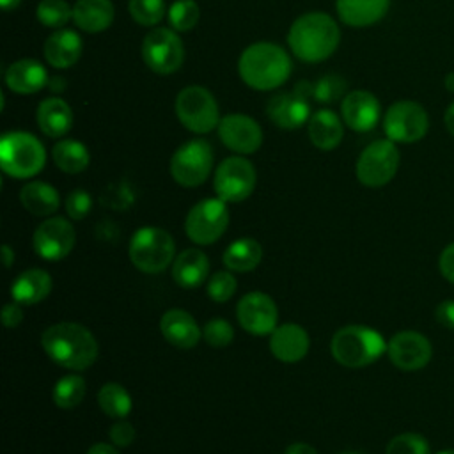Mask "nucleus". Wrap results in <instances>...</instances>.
<instances>
[{
	"instance_id": "nucleus-35",
	"label": "nucleus",
	"mask_w": 454,
	"mask_h": 454,
	"mask_svg": "<svg viewBox=\"0 0 454 454\" xmlns=\"http://www.w3.org/2000/svg\"><path fill=\"white\" fill-rule=\"evenodd\" d=\"M35 16L44 27L60 28L73 18V9L66 0H41Z\"/></svg>"
},
{
	"instance_id": "nucleus-44",
	"label": "nucleus",
	"mask_w": 454,
	"mask_h": 454,
	"mask_svg": "<svg viewBox=\"0 0 454 454\" xmlns=\"http://www.w3.org/2000/svg\"><path fill=\"white\" fill-rule=\"evenodd\" d=\"M438 266H440V273L454 284V241L449 243L442 254H440V259H438Z\"/></svg>"
},
{
	"instance_id": "nucleus-20",
	"label": "nucleus",
	"mask_w": 454,
	"mask_h": 454,
	"mask_svg": "<svg viewBox=\"0 0 454 454\" xmlns=\"http://www.w3.org/2000/svg\"><path fill=\"white\" fill-rule=\"evenodd\" d=\"M309 348V333L296 323H284L270 333V351L278 362L296 364L307 356Z\"/></svg>"
},
{
	"instance_id": "nucleus-11",
	"label": "nucleus",
	"mask_w": 454,
	"mask_h": 454,
	"mask_svg": "<svg viewBox=\"0 0 454 454\" xmlns=\"http://www.w3.org/2000/svg\"><path fill=\"white\" fill-rule=\"evenodd\" d=\"M255 181L254 165L243 156H231L216 167L213 186L216 197L223 202H241L252 195Z\"/></svg>"
},
{
	"instance_id": "nucleus-48",
	"label": "nucleus",
	"mask_w": 454,
	"mask_h": 454,
	"mask_svg": "<svg viewBox=\"0 0 454 454\" xmlns=\"http://www.w3.org/2000/svg\"><path fill=\"white\" fill-rule=\"evenodd\" d=\"M85 454H119L117 447H114V443H94L89 447V450Z\"/></svg>"
},
{
	"instance_id": "nucleus-27",
	"label": "nucleus",
	"mask_w": 454,
	"mask_h": 454,
	"mask_svg": "<svg viewBox=\"0 0 454 454\" xmlns=\"http://www.w3.org/2000/svg\"><path fill=\"white\" fill-rule=\"evenodd\" d=\"M37 126L39 129L50 137L59 138L66 135L73 126V110L60 98H46L37 106Z\"/></svg>"
},
{
	"instance_id": "nucleus-9",
	"label": "nucleus",
	"mask_w": 454,
	"mask_h": 454,
	"mask_svg": "<svg viewBox=\"0 0 454 454\" xmlns=\"http://www.w3.org/2000/svg\"><path fill=\"white\" fill-rule=\"evenodd\" d=\"M222 199H204L192 206L184 220L186 236L197 245L218 241L229 227V209Z\"/></svg>"
},
{
	"instance_id": "nucleus-34",
	"label": "nucleus",
	"mask_w": 454,
	"mask_h": 454,
	"mask_svg": "<svg viewBox=\"0 0 454 454\" xmlns=\"http://www.w3.org/2000/svg\"><path fill=\"white\" fill-rule=\"evenodd\" d=\"M85 392H87V383H85L83 376L66 374L53 385L51 399L57 408L71 410V408H76L83 401Z\"/></svg>"
},
{
	"instance_id": "nucleus-40",
	"label": "nucleus",
	"mask_w": 454,
	"mask_h": 454,
	"mask_svg": "<svg viewBox=\"0 0 454 454\" xmlns=\"http://www.w3.org/2000/svg\"><path fill=\"white\" fill-rule=\"evenodd\" d=\"M236 287H238V280L231 271H216L209 277L206 291L213 301L223 303L232 298V294L236 293Z\"/></svg>"
},
{
	"instance_id": "nucleus-30",
	"label": "nucleus",
	"mask_w": 454,
	"mask_h": 454,
	"mask_svg": "<svg viewBox=\"0 0 454 454\" xmlns=\"http://www.w3.org/2000/svg\"><path fill=\"white\" fill-rule=\"evenodd\" d=\"M23 207L35 216H50L60 206L59 192L44 181H30L20 192Z\"/></svg>"
},
{
	"instance_id": "nucleus-51",
	"label": "nucleus",
	"mask_w": 454,
	"mask_h": 454,
	"mask_svg": "<svg viewBox=\"0 0 454 454\" xmlns=\"http://www.w3.org/2000/svg\"><path fill=\"white\" fill-rule=\"evenodd\" d=\"M20 2L21 0H0V5H2L4 11H12V9H16L20 5Z\"/></svg>"
},
{
	"instance_id": "nucleus-43",
	"label": "nucleus",
	"mask_w": 454,
	"mask_h": 454,
	"mask_svg": "<svg viewBox=\"0 0 454 454\" xmlns=\"http://www.w3.org/2000/svg\"><path fill=\"white\" fill-rule=\"evenodd\" d=\"M135 427L131 422L124 420V419H119L115 420L110 429H108V436H110V442L115 445V447H128L133 443L135 440Z\"/></svg>"
},
{
	"instance_id": "nucleus-49",
	"label": "nucleus",
	"mask_w": 454,
	"mask_h": 454,
	"mask_svg": "<svg viewBox=\"0 0 454 454\" xmlns=\"http://www.w3.org/2000/svg\"><path fill=\"white\" fill-rule=\"evenodd\" d=\"M443 122H445V128L447 131L454 137V103L449 105V108L445 110V115H443Z\"/></svg>"
},
{
	"instance_id": "nucleus-45",
	"label": "nucleus",
	"mask_w": 454,
	"mask_h": 454,
	"mask_svg": "<svg viewBox=\"0 0 454 454\" xmlns=\"http://www.w3.org/2000/svg\"><path fill=\"white\" fill-rule=\"evenodd\" d=\"M21 321H23V309H21V303H18V301L5 303L4 309H2V323H4V326L14 328V326H18Z\"/></svg>"
},
{
	"instance_id": "nucleus-26",
	"label": "nucleus",
	"mask_w": 454,
	"mask_h": 454,
	"mask_svg": "<svg viewBox=\"0 0 454 454\" xmlns=\"http://www.w3.org/2000/svg\"><path fill=\"white\" fill-rule=\"evenodd\" d=\"M390 0H335L342 23L349 27H369L380 21L388 11Z\"/></svg>"
},
{
	"instance_id": "nucleus-10",
	"label": "nucleus",
	"mask_w": 454,
	"mask_h": 454,
	"mask_svg": "<svg viewBox=\"0 0 454 454\" xmlns=\"http://www.w3.org/2000/svg\"><path fill=\"white\" fill-rule=\"evenodd\" d=\"M399 168V151L388 138L374 140L358 156L356 177L367 188H380L392 181Z\"/></svg>"
},
{
	"instance_id": "nucleus-52",
	"label": "nucleus",
	"mask_w": 454,
	"mask_h": 454,
	"mask_svg": "<svg viewBox=\"0 0 454 454\" xmlns=\"http://www.w3.org/2000/svg\"><path fill=\"white\" fill-rule=\"evenodd\" d=\"M445 89L454 92V71H450L447 76H445Z\"/></svg>"
},
{
	"instance_id": "nucleus-33",
	"label": "nucleus",
	"mask_w": 454,
	"mask_h": 454,
	"mask_svg": "<svg viewBox=\"0 0 454 454\" xmlns=\"http://www.w3.org/2000/svg\"><path fill=\"white\" fill-rule=\"evenodd\" d=\"M98 404L106 417L115 420L126 419L133 408L129 392L121 383H114V381H108L99 388Z\"/></svg>"
},
{
	"instance_id": "nucleus-31",
	"label": "nucleus",
	"mask_w": 454,
	"mask_h": 454,
	"mask_svg": "<svg viewBox=\"0 0 454 454\" xmlns=\"http://www.w3.org/2000/svg\"><path fill=\"white\" fill-rule=\"evenodd\" d=\"M262 259V247L254 238H239L232 241L223 252V264L231 271H252Z\"/></svg>"
},
{
	"instance_id": "nucleus-24",
	"label": "nucleus",
	"mask_w": 454,
	"mask_h": 454,
	"mask_svg": "<svg viewBox=\"0 0 454 454\" xmlns=\"http://www.w3.org/2000/svg\"><path fill=\"white\" fill-rule=\"evenodd\" d=\"M43 53L50 66L57 69L71 67L82 55V39L74 30L59 28L46 39Z\"/></svg>"
},
{
	"instance_id": "nucleus-38",
	"label": "nucleus",
	"mask_w": 454,
	"mask_h": 454,
	"mask_svg": "<svg viewBox=\"0 0 454 454\" xmlns=\"http://www.w3.org/2000/svg\"><path fill=\"white\" fill-rule=\"evenodd\" d=\"M385 454H431V449L422 434L401 433L388 442Z\"/></svg>"
},
{
	"instance_id": "nucleus-50",
	"label": "nucleus",
	"mask_w": 454,
	"mask_h": 454,
	"mask_svg": "<svg viewBox=\"0 0 454 454\" xmlns=\"http://www.w3.org/2000/svg\"><path fill=\"white\" fill-rule=\"evenodd\" d=\"M2 257H4V264L5 268H11L12 261H14V252L9 245H2Z\"/></svg>"
},
{
	"instance_id": "nucleus-28",
	"label": "nucleus",
	"mask_w": 454,
	"mask_h": 454,
	"mask_svg": "<svg viewBox=\"0 0 454 454\" xmlns=\"http://www.w3.org/2000/svg\"><path fill=\"white\" fill-rule=\"evenodd\" d=\"M307 131L310 142L321 149V151H332L335 149L344 135V128L340 122V117L328 108L317 110L310 115L307 122Z\"/></svg>"
},
{
	"instance_id": "nucleus-15",
	"label": "nucleus",
	"mask_w": 454,
	"mask_h": 454,
	"mask_svg": "<svg viewBox=\"0 0 454 454\" xmlns=\"http://www.w3.org/2000/svg\"><path fill=\"white\" fill-rule=\"evenodd\" d=\"M76 241L74 227L64 216L43 220L32 236L35 254L44 261H60L71 254Z\"/></svg>"
},
{
	"instance_id": "nucleus-5",
	"label": "nucleus",
	"mask_w": 454,
	"mask_h": 454,
	"mask_svg": "<svg viewBox=\"0 0 454 454\" xmlns=\"http://www.w3.org/2000/svg\"><path fill=\"white\" fill-rule=\"evenodd\" d=\"M46 163L44 145L32 133L9 131L0 140V167L14 179L37 176Z\"/></svg>"
},
{
	"instance_id": "nucleus-17",
	"label": "nucleus",
	"mask_w": 454,
	"mask_h": 454,
	"mask_svg": "<svg viewBox=\"0 0 454 454\" xmlns=\"http://www.w3.org/2000/svg\"><path fill=\"white\" fill-rule=\"evenodd\" d=\"M390 362L403 371H417L429 364L433 348L426 335L415 330H403L390 337L387 342Z\"/></svg>"
},
{
	"instance_id": "nucleus-36",
	"label": "nucleus",
	"mask_w": 454,
	"mask_h": 454,
	"mask_svg": "<svg viewBox=\"0 0 454 454\" xmlns=\"http://www.w3.org/2000/svg\"><path fill=\"white\" fill-rule=\"evenodd\" d=\"M200 18V9L195 0H176L168 9L170 27L177 32L192 30Z\"/></svg>"
},
{
	"instance_id": "nucleus-47",
	"label": "nucleus",
	"mask_w": 454,
	"mask_h": 454,
	"mask_svg": "<svg viewBox=\"0 0 454 454\" xmlns=\"http://www.w3.org/2000/svg\"><path fill=\"white\" fill-rule=\"evenodd\" d=\"M284 454H319L312 445L309 443H303V442H296V443H291Z\"/></svg>"
},
{
	"instance_id": "nucleus-19",
	"label": "nucleus",
	"mask_w": 454,
	"mask_h": 454,
	"mask_svg": "<svg viewBox=\"0 0 454 454\" xmlns=\"http://www.w3.org/2000/svg\"><path fill=\"white\" fill-rule=\"evenodd\" d=\"M380 101L369 90H353L340 103V115L353 131H371L380 121Z\"/></svg>"
},
{
	"instance_id": "nucleus-13",
	"label": "nucleus",
	"mask_w": 454,
	"mask_h": 454,
	"mask_svg": "<svg viewBox=\"0 0 454 454\" xmlns=\"http://www.w3.org/2000/svg\"><path fill=\"white\" fill-rule=\"evenodd\" d=\"M429 128V119L422 105L403 99L390 105L383 117V129L388 140L413 144L420 140Z\"/></svg>"
},
{
	"instance_id": "nucleus-4",
	"label": "nucleus",
	"mask_w": 454,
	"mask_h": 454,
	"mask_svg": "<svg viewBox=\"0 0 454 454\" xmlns=\"http://www.w3.org/2000/svg\"><path fill=\"white\" fill-rule=\"evenodd\" d=\"M330 351L337 364L360 369L374 364L387 351V342L383 335L371 326L346 325L333 333Z\"/></svg>"
},
{
	"instance_id": "nucleus-29",
	"label": "nucleus",
	"mask_w": 454,
	"mask_h": 454,
	"mask_svg": "<svg viewBox=\"0 0 454 454\" xmlns=\"http://www.w3.org/2000/svg\"><path fill=\"white\" fill-rule=\"evenodd\" d=\"M115 16L110 0H76L73 5V20L78 28L89 34L106 30Z\"/></svg>"
},
{
	"instance_id": "nucleus-39",
	"label": "nucleus",
	"mask_w": 454,
	"mask_h": 454,
	"mask_svg": "<svg viewBox=\"0 0 454 454\" xmlns=\"http://www.w3.org/2000/svg\"><path fill=\"white\" fill-rule=\"evenodd\" d=\"M346 87V80L339 74H326L312 83V98L319 103H333L344 96Z\"/></svg>"
},
{
	"instance_id": "nucleus-22",
	"label": "nucleus",
	"mask_w": 454,
	"mask_h": 454,
	"mask_svg": "<svg viewBox=\"0 0 454 454\" xmlns=\"http://www.w3.org/2000/svg\"><path fill=\"white\" fill-rule=\"evenodd\" d=\"M209 277V259L199 248H186L172 262V278L183 289H197Z\"/></svg>"
},
{
	"instance_id": "nucleus-2",
	"label": "nucleus",
	"mask_w": 454,
	"mask_h": 454,
	"mask_svg": "<svg viewBox=\"0 0 454 454\" xmlns=\"http://www.w3.org/2000/svg\"><path fill=\"white\" fill-rule=\"evenodd\" d=\"M287 43L294 57L301 62L316 64L328 59L340 43L337 21L326 12H305L289 28Z\"/></svg>"
},
{
	"instance_id": "nucleus-23",
	"label": "nucleus",
	"mask_w": 454,
	"mask_h": 454,
	"mask_svg": "<svg viewBox=\"0 0 454 454\" xmlns=\"http://www.w3.org/2000/svg\"><path fill=\"white\" fill-rule=\"evenodd\" d=\"M48 83L46 67L34 59H20L5 71V85L18 94H34Z\"/></svg>"
},
{
	"instance_id": "nucleus-12",
	"label": "nucleus",
	"mask_w": 454,
	"mask_h": 454,
	"mask_svg": "<svg viewBox=\"0 0 454 454\" xmlns=\"http://www.w3.org/2000/svg\"><path fill=\"white\" fill-rule=\"evenodd\" d=\"M142 59L158 74L176 73L184 60V48L172 28H153L142 41Z\"/></svg>"
},
{
	"instance_id": "nucleus-7",
	"label": "nucleus",
	"mask_w": 454,
	"mask_h": 454,
	"mask_svg": "<svg viewBox=\"0 0 454 454\" xmlns=\"http://www.w3.org/2000/svg\"><path fill=\"white\" fill-rule=\"evenodd\" d=\"M176 114L181 124L193 133H209L220 124L216 99L202 85L184 87L177 94Z\"/></svg>"
},
{
	"instance_id": "nucleus-18",
	"label": "nucleus",
	"mask_w": 454,
	"mask_h": 454,
	"mask_svg": "<svg viewBox=\"0 0 454 454\" xmlns=\"http://www.w3.org/2000/svg\"><path fill=\"white\" fill-rule=\"evenodd\" d=\"M218 137L225 147L238 154H252L262 144L261 126L245 114H229L222 117Z\"/></svg>"
},
{
	"instance_id": "nucleus-25",
	"label": "nucleus",
	"mask_w": 454,
	"mask_h": 454,
	"mask_svg": "<svg viewBox=\"0 0 454 454\" xmlns=\"http://www.w3.org/2000/svg\"><path fill=\"white\" fill-rule=\"evenodd\" d=\"M53 287V280L46 270L30 268L21 271L11 284V296L21 305H35L43 301Z\"/></svg>"
},
{
	"instance_id": "nucleus-37",
	"label": "nucleus",
	"mask_w": 454,
	"mask_h": 454,
	"mask_svg": "<svg viewBox=\"0 0 454 454\" xmlns=\"http://www.w3.org/2000/svg\"><path fill=\"white\" fill-rule=\"evenodd\" d=\"M128 9L138 25L154 27L165 14V0H129Z\"/></svg>"
},
{
	"instance_id": "nucleus-21",
	"label": "nucleus",
	"mask_w": 454,
	"mask_h": 454,
	"mask_svg": "<svg viewBox=\"0 0 454 454\" xmlns=\"http://www.w3.org/2000/svg\"><path fill=\"white\" fill-rule=\"evenodd\" d=\"M161 335L177 349H192L202 337L193 316L183 309H168L160 319Z\"/></svg>"
},
{
	"instance_id": "nucleus-53",
	"label": "nucleus",
	"mask_w": 454,
	"mask_h": 454,
	"mask_svg": "<svg viewBox=\"0 0 454 454\" xmlns=\"http://www.w3.org/2000/svg\"><path fill=\"white\" fill-rule=\"evenodd\" d=\"M436 454H454V449H445V450H440Z\"/></svg>"
},
{
	"instance_id": "nucleus-54",
	"label": "nucleus",
	"mask_w": 454,
	"mask_h": 454,
	"mask_svg": "<svg viewBox=\"0 0 454 454\" xmlns=\"http://www.w3.org/2000/svg\"><path fill=\"white\" fill-rule=\"evenodd\" d=\"M346 454H356V452H346Z\"/></svg>"
},
{
	"instance_id": "nucleus-41",
	"label": "nucleus",
	"mask_w": 454,
	"mask_h": 454,
	"mask_svg": "<svg viewBox=\"0 0 454 454\" xmlns=\"http://www.w3.org/2000/svg\"><path fill=\"white\" fill-rule=\"evenodd\" d=\"M202 337L211 348H227L234 339V328L227 319L213 317L204 325Z\"/></svg>"
},
{
	"instance_id": "nucleus-32",
	"label": "nucleus",
	"mask_w": 454,
	"mask_h": 454,
	"mask_svg": "<svg viewBox=\"0 0 454 454\" xmlns=\"http://www.w3.org/2000/svg\"><path fill=\"white\" fill-rule=\"evenodd\" d=\"M53 163L66 174H80L89 167V149L74 138L59 140L51 149Z\"/></svg>"
},
{
	"instance_id": "nucleus-14",
	"label": "nucleus",
	"mask_w": 454,
	"mask_h": 454,
	"mask_svg": "<svg viewBox=\"0 0 454 454\" xmlns=\"http://www.w3.org/2000/svg\"><path fill=\"white\" fill-rule=\"evenodd\" d=\"M310 98L312 83L301 80L293 90L275 94L266 105V114L275 126L282 129H296L310 119Z\"/></svg>"
},
{
	"instance_id": "nucleus-46",
	"label": "nucleus",
	"mask_w": 454,
	"mask_h": 454,
	"mask_svg": "<svg viewBox=\"0 0 454 454\" xmlns=\"http://www.w3.org/2000/svg\"><path fill=\"white\" fill-rule=\"evenodd\" d=\"M434 317L440 325L454 330V300H443L436 310H434Z\"/></svg>"
},
{
	"instance_id": "nucleus-6",
	"label": "nucleus",
	"mask_w": 454,
	"mask_h": 454,
	"mask_svg": "<svg viewBox=\"0 0 454 454\" xmlns=\"http://www.w3.org/2000/svg\"><path fill=\"white\" fill-rule=\"evenodd\" d=\"M129 261L142 273H161L174 262V238L161 227H140L129 239Z\"/></svg>"
},
{
	"instance_id": "nucleus-3",
	"label": "nucleus",
	"mask_w": 454,
	"mask_h": 454,
	"mask_svg": "<svg viewBox=\"0 0 454 454\" xmlns=\"http://www.w3.org/2000/svg\"><path fill=\"white\" fill-rule=\"evenodd\" d=\"M293 64L287 51L268 41L254 43L239 55L238 73L241 80L255 90L280 87L291 74Z\"/></svg>"
},
{
	"instance_id": "nucleus-16",
	"label": "nucleus",
	"mask_w": 454,
	"mask_h": 454,
	"mask_svg": "<svg viewBox=\"0 0 454 454\" xmlns=\"http://www.w3.org/2000/svg\"><path fill=\"white\" fill-rule=\"evenodd\" d=\"M236 319L250 335H270L277 328L278 309L273 298L261 291H250L236 305Z\"/></svg>"
},
{
	"instance_id": "nucleus-1",
	"label": "nucleus",
	"mask_w": 454,
	"mask_h": 454,
	"mask_svg": "<svg viewBox=\"0 0 454 454\" xmlns=\"http://www.w3.org/2000/svg\"><path fill=\"white\" fill-rule=\"evenodd\" d=\"M41 346L57 365L71 371L89 369L99 353V346L92 332L73 321H62L48 326L41 335Z\"/></svg>"
},
{
	"instance_id": "nucleus-8",
	"label": "nucleus",
	"mask_w": 454,
	"mask_h": 454,
	"mask_svg": "<svg viewBox=\"0 0 454 454\" xmlns=\"http://www.w3.org/2000/svg\"><path fill=\"white\" fill-rule=\"evenodd\" d=\"M213 168V149L207 140L193 138L184 142L170 158V176L184 188L202 184Z\"/></svg>"
},
{
	"instance_id": "nucleus-42",
	"label": "nucleus",
	"mask_w": 454,
	"mask_h": 454,
	"mask_svg": "<svg viewBox=\"0 0 454 454\" xmlns=\"http://www.w3.org/2000/svg\"><path fill=\"white\" fill-rule=\"evenodd\" d=\"M64 206L71 220H83L92 209V197L85 190H73L67 193Z\"/></svg>"
}]
</instances>
